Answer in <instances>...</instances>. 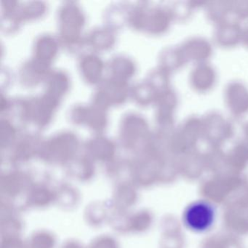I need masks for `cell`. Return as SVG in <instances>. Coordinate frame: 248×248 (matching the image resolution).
Segmentation results:
<instances>
[{"label": "cell", "mask_w": 248, "mask_h": 248, "mask_svg": "<svg viewBox=\"0 0 248 248\" xmlns=\"http://www.w3.org/2000/svg\"><path fill=\"white\" fill-rule=\"evenodd\" d=\"M216 212L210 203L197 201L191 203L184 214V220L187 227L195 232L208 230L214 223Z\"/></svg>", "instance_id": "6da1fadb"}]
</instances>
